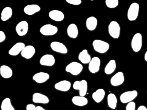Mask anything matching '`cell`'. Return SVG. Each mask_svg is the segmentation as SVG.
<instances>
[{
	"mask_svg": "<svg viewBox=\"0 0 147 110\" xmlns=\"http://www.w3.org/2000/svg\"><path fill=\"white\" fill-rule=\"evenodd\" d=\"M28 24L26 21H20L17 24L15 27V30L18 35L23 36L26 35L28 31Z\"/></svg>",
	"mask_w": 147,
	"mask_h": 110,
	"instance_id": "7c38bea8",
	"label": "cell"
},
{
	"mask_svg": "<svg viewBox=\"0 0 147 110\" xmlns=\"http://www.w3.org/2000/svg\"><path fill=\"white\" fill-rule=\"evenodd\" d=\"M73 88L74 90H78L80 96L85 97L87 94L88 89L87 81L85 80L80 81L77 80L74 83Z\"/></svg>",
	"mask_w": 147,
	"mask_h": 110,
	"instance_id": "3957f363",
	"label": "cell"
},
{
	"mask_svg": "<svg viewBox=\"0 0 147 110\" xmlns=\"http://www.w3.org/2000/svg\"><path fill=\"white\" fill-rule=\"evenodd\" d=\"M13 15L12 9L10 7L4 8L1 13V20L3 21H7L11 18Z\"/></svg>",
	"mask_w": 147,
	"mask_h": 110,
	"instance_id": "83f0119b",
	"label": "cell"
},
{
	"mask_svg": "<svg viewBox=\"0 0 147 110\" xmlns=\"http://www.w3.org/2000/svg\"><path fill=\"white\" fill-rule=\"evenodd\" d=\"M36 110H47L44 108H43L42 106H37L36 107Z\"/></svg>",
	"mask_w": 147,
	"mask_h": 110,
	"instance_id": "8d00e7d4",
	"label": "cell"
},
{
	"mask_svg": "<svg viewBox=\"0 0 147 110\" xmlns=\"http://www.w3.org/2000/svg\"><path fill=\"white\" fill-rule=\"evenodd\" d=\"M83 67L81 63L73 61L68 64L65 68V71L74 76H77L81 73Z\"/></svg>",
	"mask_w": 147,
	"mask_h": 110,
	"instance_id": "7a4b0ae2",
	"label": "cell"
},
{
	"mask_svg": "<svg viewBox=\"0 0 147 110\" xmlns=\"http://www.w3.org/2000/svg\"><path fill=\"white\" fill-rule=\"evenodd\" d=\"M36 53V49L31 45L26 46L21 53V55L26 59H31Z\"/></svg>",
	"mask_w": 147,
	"mask_h": 110,
	"instance_id": "ac0fdd59",
	"label": "cell"
},
{
	"mask_svg": "<svg viewBox=\"0 0 147 110\" xmlns=\"http://www.w3.org/2000/svg\"><path fill=\"white\" fill-rule=\"evenodd\" d=\"M67 34L70 38L76 39L78 35L79 31L78 26L76 24H70L67 28Z\"/></svg>",
	"mask_w": 147,
	"mask_h": 110,
	"instance_id": "cb8c5ba5",
	"label": "cell"
},
{
	"mask_svg": "<svg viewBox=\"0 0 147 110\" xmlns=\"http://www.w3.org/2000/svg\"><path fill=\"white\" fill-rule=\"evenodd\" d=\"M51 48L53 51L61 54H66L68 53V49L65 45L57 41H54L51 43Z\"/></svg>",
	"mask_w": 147,
	"mask_h": 110,
	"instance_id": "8fae6325",
	"label": "cell"
},
{
	"mask_svg": "<svg viewBox=\"0 0 147 110\" xmlns=\"http://www.w3.org/2000/svg\"><path fill=\"white\" fill-rule=\"evenodd\" d=\"M105 3L107 7L114 9L118 7L119 1L118 0H106Z\"/></svg>",
	"mask_w": 147,
	"mask_h": 110,
	"instance_id": "4dcf8cb0",
	"label": "cell"
},
{
	"mask_svg": "<svg viewBox=\"0 0 147 110\" xmlns=\"http://www.w3.org/2000/svg\"><path fill=\"white\" fill-rule=\"evenodd\" d=\"M91 59V56L89 54L88 51L86 49L82 50L78 55V59L83 64L89 63Z\"/></svg>",
	"mask_w": 147,
	"mask_h": 110,
	"instance_id": "484cf974",
	"label": "cell"
},
{
	"mask_svg": "<svg viewBox=\"0 0 147 110\" xmlns=\"http://www.w3.org/2000/svg\"><path fill=\"white\" fill-rule=\"evenodd\" d=\"M41 7L37 4H29L24 8V12L28 16H31L39 12Z\"/></svg>",
	"mask_w": 147,
	"mask_h": 110,
	"instance_id": "ffe728a7",
	"label": "cell"
},
{
	"mask_svg": "<svg viewBox=\"0 0 147 110\" xmlns=\"http://www.w3.org/2000/svg\"><path fill=\"white\" fill-rule=\"evenodd\" d=\"M66 2L71 5L78 6L82 3L81 0H66Z\"/></svg>",
	"mask_w": 147,
	"mask_h": 110,
	"instance_id": "d6a6232c",
	"label": "cell"
},
{
	"mask_svg": "<svg viewBox=\"0 0 147 110\" xmlns=\"http://www.w3.org/2000/svg\"><path fill=\"white\" fill-rule=\"evenodd\" d=\"M0 75L3 78H10L13 76V71L9 66L2 65L0 67Z\"/></svg>",
	"mask_w": 147,
	"mask_h": 110,
	"instance_id": "603a6c76",
	"label": "cell"
},
{
	"mask_svg": "<svg viewBox=\"0 0 147 110\" xmlns=\"http://www.w3.org/2000/svg\"><path fill=\"white\" fill-rule=\"evenodd\" d=\"M6 39V36L3 31H0V43L4 42Z\"/></svg>",
	"mask_w": 147,
	"mask_h": 110,
	"instance_id": "836d02e7",
	"label": "cell"
},
{
	"mask_svg": "<svg viewBox=\"0 0 147 110\" xmlns=\"http://www.w3.org/2000/svg\"><path fill=\"white\" fill-rule=\"evenodd\" d=\"M105 92L103 88H99L94 92L92 95L93 100L97 103H100L105 98Z\"/></svg>",
	"mask_w": 147,
	"mask_h": 110,
	"instance_id": "7402d4cb",
	"label": "cell"
},
{
	"mask_svg": "<svg viewBox=\"0 0 147 110\" xmlns=\"http://www.w3.org/2000/svg\"><path fill=\"white\" fill-rule=\"evenodd\" d=\"M1 110H15V108L11 103V99L9 97L4 99L1 104Z\"/></svg>",
	"mask_w": 147,
	"mask_h": 110,
	"instance_id": "f546056e",
	"label": "cell"
},
{
	"mask_svg": "<svg viewBox=\"0 0 147 110\" xmlns=\"http://www.w3.org/2000/svg\"><path fill=\"white\" fill-rule=\"evenodd\" d=\"M108 32L112 38L115 39L119 38L121 34L120 25L115 21H112L108 26Z\"/></svg>",
	"mask_w": 147,
	"mask_h": 110,
	"instance_id": "5b68a950",
	"label": "cell"
},
{
	"mask_svg": "<svg viewBox=\"0 0 147 110\" xmlns=\"http://www.w3.org/2000/svg\"><path fill=\"white\" fill-rule=\"evenodd\" d=\"M72 103L76 106L83 107L86 106L88 103V100L85 97L80 96H75L71 99Z\"/></svg>",
	"mask_w": 147,
	"mask_h": 110,
	"instance_id": "44dd1931",
	"label": "cell"
},
{
	"mask_svg": "<svg viewBox=\"0 0 147 110\" xmlns=\"http://www.w3.org/2000/svg\"><path fill=\"white\" fill-rule=\"evenodd\" d=\"M32 101L35 103L45 105L50 102V99L45 95L36 92L34 93L32 96Z\"/></svg>",
	"mask_w": 147,
	"mask_h": 110,
	"instance_id": "5bb4252c",
	"label": "cell"
},
{
	"mask_svg": "<svg viewBox=\"0 0 147 110\" xmlns=\"http://www.w3.org/2000/svg\"><path fill=\"white\" fill-rule=\"evenodd\" d=\"M58 32V28L50 24L44 25L40 29V33L45 36H52L55 35L57 34Z\"/></svg>",
	"mask_w": 147,
	"mask_h": 110,
	"instance_id": "ba28073f",
	"label": "cell"
},
{
	"mask_svg": "<svg viewBox=\"0 0 147 110\" xmlns=\"http://www.w3.org/2000/svg\"><path fill=\"white\" fill-rule=\"evenodd\" d=\"M138 96V92L136 90L127 91L120 95V100L122 103L128 104L132 102Z\"/></svg>",
	"mask_w": 147,
	"mask_h": 110,
	"instance_id": "8992f818",
	"label": "cell"
},
{
	"mask_svg": "<svg viewBox=\"0 0 147 110\" xmlns=\"http://www.w3.org/2000/svg\"><path fill=\"white\" fill-rule=\"evenodd\" d=\"M116 69V61L115 60H111L106 65L104 71L106 75H110L113 74Z\"/></svg>",
	"mask_w": 147,
	"mask_h": 110,
	"instance_id": "f1b7e54d",
	"label": "cell"
},
{
	"mask_svg": "<svg viewBox=\"0 0 147 110\" xmlns=\"http://www.w3.org/2000/svg\"><path fill=\"white\" fill-rule=\"evenodd\" d=\"M50 78V75L48 73L45 72H39L35 74L32 78L37 84H42L47 82Z\"/></svg>",
	"mask_w": 147,
	"mask_h": 110,
	"instance_id": "2e32d148",
	"label": "cell"
},
{
	"mask_svg": "<svg viewBox=\"0 0 147 110\" xmlns=\"http://www.w3.org/2000/svg\"><path fill=\"white\" fill-rule=\"evenodd\" d=\"M54 87L58 91L63 92H68L71 87V83L68 80H61L55 84Z\"/></svg>",
	"mask_w": 147,
	"mask_h": 110,
	"instance_id": "9a60e30c",
	"label": "cell"
},
{
	"mask_svg": "<svg viewBox=\"0 0 147 110\" xmlns=\"http://www.w3.org/2000/svg\"><path fill=\"white\" fill-rule=\"evenodd\" d=\"M136 107V103L135 102L133 101L127 104L125 107V110H135Z\"/></svg>",
	"mask_w": 147,
	"mask_h": 110,
	"instance_id": "1f68e13d",
	"label": "cell"
},
{
	"mask_svg": "<svg viewBox=\"0 0 147 110\" xmlns=\"http://www.w3.org/2000/svg\"><path fill=\"white\" fill-rule=\"evenodd\" d=\"M55 59L51 54H45L43 55L39 61V63L42 66L52 67L54 65Z\"/></svg>",
	"mask_w": 147,
	"mask_h": 110,
	"instance_id": "4fadbf2b",
	"label": "cell"
},
{
	"mask_svg": "<svg viewBox=\"0 0 147 110\" xmlns=\"http://www.w3.org/2000/svg\"><path fill=\"white\" fill-rule=\"evenodd\" d=\"M49 17L52 20L56 22H61L65 18L63 12L58 10H53L50 11L49 13Z\"/></svg>",
	"mask_w": 147,
	"mask_h": 110,
	"instance_id": "d6986e66",
	"label": "cell"
},
{
	"mask_svg": "<svg viewBox=\"0 0 147 110\" xmlns=\"http://www.w3.org/2000/svg\"><path fill=\"white\" fill-rule=\"evenodd\" d=\"M36 106L33 104H29L26 105V110H36Z\"/></svg>",
	"mask_w": 147,
	"mask_h": 110,
	"instance_id": "e575fe53",
	"label": "cell"
},
{
	"mask_svg": "<svg viewBox=\"0 0 147 110\" xmlns=\"http://www.w3.org/2000/svg\"><path fill=\"white\" fill-rule=\"evenodd\" d=\"M107 103L108 106L112 109H115L117 106L118 100L115 94L110 93L107 96Z\"/></svg>",
	"mask_w": 147,
	"mask_h": 110,
	"instance_id": "4316f807",
	"label": "cell"
},
{
	"mask_svg": "<svg viewBox=\"0 0 147 110\" xmlns=\"http://www.w3.org/2000/svg\"><path fill=\"white\" fill-rule=\"evenodd\" d=\"M92 45L94 51L101 54L107 52L110 48V45L108 43L100 39L94 40Z\"/></svg>",
	"mask_w": 147,
	"mask_h": 110,
	"instance_id": "6da1fadb",
	"label": "cell"
},
{
	"mask_svg": "<svg viewBox=\"0 0 147 110\" xmlns=\"http://www.w3.org/2000/svg\"><path fill=\"white\" fill-rule=\"evenodd\" d=\"M140 6L137 3H133L131 4L127 11V18L129 21L136 20L138 17Z\"/></svg>",
	"mask_w": 147,
	"mask_h": 110,
	"instance_id": "277c9868",
	"label": "cell"
},
{
	"mask_svg": "<svg viewBox=\"0 0 147 110\" xmlns=\"http://www.w3.org/2000/svg\"><path fill=\"white\" fill-rule=\"evenodd\" d=\"M144 59H145V60L147 62V51L145 53V55H144Z\"/></svg>",
	"mask_w": 147,
	"mask_h": 110,
	"instance_id": "74e56055",
	"label": "cell"
},
{
	"mask_svg": "<svg viewBox=\"0 0 147 110\" xmlns=\"http://www.w3.org/2000/svg\"><path fill=\"white\" fill-rule=\"evenodd\" d=\"M131 47L134 52H139L142 47V37L141 34L137 33L134 35L131 41Z\"/></svg>",
	"mask_w": 147,
	"mask_h": 110,
	"instance_id": "52a82bcc",
	"label": "cell"
},
{
	"mask_svg": "<svg viewBox=\"0 0 147 110\" xmlns=\"http://www.w3.org/2000/svg\"><path fill=\"white\" fill-rule=\"evenodd\" d=\"M125 81V77L123 72H118L115 74L111 79L110 82L113 86L117 87L121 85Z\"/></svg>",
	"mask_w": 147,
	"mask_h": 110,
	"instance_id": "9c48e42d",
	"label": "cell"
},
{
	"mask_svg": "<svg viewBox=\"0 0 147 110\" xmlns=\"http://www.w3.org/2000/svg\"><path fill=\"white\" fill-rule=\"evenodd\" d=\"M86 28L90 31L95 30L98 25V20L94 16L89 17L86 20Z\"/></svg>",
	"mask_w": 147,
	"mask_h": 110,
	"instance_id": "d4e9b609",
	"label": "cell"
},
{
	"mask_svg": "<svg viewBox=\"0 0 147 110\" xmlns=\"http://www.w3.org/2000/svg\"><path fill=\"white\" fill-rule=\"evenodd\" d=\"M137 110H147V108L144 105H142L138 108Z\"/></svg>",
	"mask_w": 147,
	"mask_h": 110,
	"instance_id": "d590c367",
	"label": "cell"
},
{
	"mask_svg": "<svg viewBox=\"0 0 147 110\" xmlns=\"http://www.w3.org/2000/svg\"><path fill=\"white\" fill-rule=\"evenodd\" d=\"M26 46L24 43L19 42L13 45V47L9 50L8 53L11 56H17L22 52V50Z\"/></svg>",
	"mask_w": 147,
	"mask_h": 110,
	"instance_id": "e0dca14e",
	"label": "cell"
},
{
	"mask_svg": "<svg viewBox=\"0 0 147 110\" xmlns=\"http://www.w3.org/2000/svg\"><path fill=\"white\" fill-rule=\"evenodd\" d=\"M101 66V60L98 57H94L89 63L88 70L90 73L95 74L99 71Z\"/></svg>",
	"mask_w": 147,
	"mask_h": 110,
	"instance_id": "30bf717a",
	"label": "cell"
}]
</instances>
